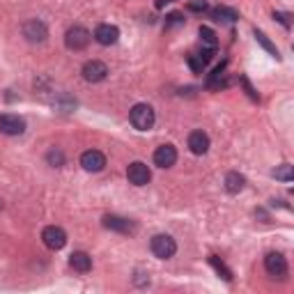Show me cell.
I'll use <instances>...</instances> for the list:
<instances>
[{"mask_svg": "<svg viewBox=\"0 0 294 294\" xmlns=\"http://www.w3.org/2000/svg\"><path fill=\"white\" fill-rule=\"evenodd\" d=\"M264 269H267L269 276H274V278H285V274H288V260H285V255L269 253L267 257H264Z\"/></svg>", "mask_w": 294, "mask_h": 294, "instance_id": "cell-7", "label": "cell"}, {"mask_svg": "<svg viewBox=\"0 0 294 294\" xmlns=\"http://www.w3.org/2000/svg\"><path fill=\"white\" fill-rule=\"evenodd\" d=\"M188 67L193 69L195 74H202V72H205V67H207V65H205V62H202L200 58H198V55H188Z\"/></svg>", "mask_w": 294, "mask_h": 294, "instance_id": "cell-23", "label": "cell"}, {"mask_svg": "<svg viewBox=\"0 0 294 294\" xmlns=\"http://www.w3.org/2000/svg\"><path fill=\"white\" fill-rule=\"evenodd\" d=\"M104 227L115 230V232H124V234H134L136 232V225L131 223V220L122 219V216H113V214L104 216Z\"/></svg>", "mask_w": 294, "mask_h": 294, "instance_id": "cell-13", "label": "cell"}, {"mask_svg": "<svg viewBox=\"0 0 294 294\" xmlns=\"http://www.w3.org/2000/svg\"><path fill=\"white\" fill-rule=\"evenodd\" d=\"M117 37H120V30H117V26H110V23H101V26H97V30H94V39L99 41L101 46L115 44Z\"/></svg>", "mask_w": 294, "mask_h": 294, "instance_id": "cell-11", "label": "cell"}, {"mask_svg": "<svg viewBox=\"0 0 294 294\" xmlns=\"http://www.w3.org/2000/svg\"><path fill=\"white\" fill-rule=\"evenodd\" d=\"M274 177L281 182H292L294 180V173H292V166L290 163H283L281 168H276L274 170Z\"/></svg>", "mask_w": 294, "mask_h": 294, "instance_id": "cell-21", "label": "cell"}, {"mask_svg": "<svg viewBox=\"0 0 294 294\" xmlns=\"http://www.w3.org/2000/svg\"><path fill=\"white\" fill-rule=\"evenodd\" d=\"M212 19L214 21H237L239 19V14L230 9V7H214L212 9Z\"/></svg>", "mask_w": 294, "mask_h": 294, "instance_id": "cell-17", "label": "cell"}, {"mask_svg": "<svg viewBox=\"0 0 294 294\" xmlns=\"http://www.w3.org/2000/svg\"><path fill=\"white\" fill-rule=\"evenodd\" d=\"M274 19H278L285 28H290V21H288V16H285V14H274Z\"/></svg>", "mask_w": 294, "mask_h": 294, "instance_id": "cell-28", "label": "cell"}, {"mask_svg": "<svg viewBox=\"0 0 294 294\" xmlns=\"http://www.w3.org/2000/svg\"><path fill=\"white\" fill-rule=\"evenodd\" d=\"M246 180H244V175L239 173H227L225 175V191L227 193H239L241 188H244Z\"/></svg>", "mask_w": 294, "mask_h": 294, "instance_id": "cell-16", "label": "cell"}, {"mask_svg": "<svg viewBox=\"0 0 294 294\" xmlns=\"http://www.w3.org/2000/svg\"><path fill=\"white\" fill-rule=\"evenodd\" d=\"M209 264H212V267H214L216 271H219L223 281H227V283L232 281V271H230V269H227L225 264H223V262H220L219 257H216V255H212V257H209Z\"/></svg>", "mask_w": 294, "mask_h": 294, "instance_id": "cell-20", "label": "cell"}, {"mask_svg": "<svg viewBox=\"0 0 294 294\" xmlns=\"http://www.w3.org/2000/svg\"><path fill=\"white\" fill-rule=\"evenodd\" d=\"M200 39H202V46H207V48H216V46H219L216 33L212 30V28H207V26L200 28Z\"/></svg>", "mask_w": 294, "mask_h": 294, "instance_id": "cell-18", "label": "cell"}, {"mask_svg": "<svg viewBox=\"0 0 294 294\" xmlns=\"http://www.w3.org/2000/svg\"><path fill=\"white\" fill-rule=\"evenodd\" d=\"M23 37H26L28 41H33V44H41V41H46V37H48L46 23H41V21H37V19L23 23Z\"/></svg>", "mask_w": 294, "mask_h": 294, "instance_id": "cell-6", "label": "cell"}, {"mask_svg": "<svg viewBox=\"0 0 294 294\" xmlns=\"http://www.w3.org/2000/svg\"><path fill=\"white\" fill-rule=\"evenodd\" d=\"M188 149H191L193 154H198V156L207 154L209 136L205 134V131H191V136H188Z\"/></svg>", "mask_w": 294, "mask_h": 294, "instance_id": "cell-14", "label": "cell"}, {"mask_svg": "<svg viewBox=\"0 0 294 294\" xmlns=\"http://www.w3.org/2000/svg\"><path fill=\"white\" fill-rule=\"evenodd\" d=\"M129 120L138 131H149L156 122V115H154V108L149 104H136L131 110H129Z\"/></svg>", "mask_w": 294, "mask_h": 294, "instance_id": "cell-1", "label": "cell"}, {"mask_svg": "<svg viewBox=\"0 0 294 294\" xmlns=\"http://www.w3.org/2000/svg\"><path fill=\"white\" fill-rule=\"evenodd\" d=\"M80 166L85 168L87 173H99L106 168V156L99 149H87L80 154Z\"/></svg>", "mask_w": 294, "mask_h": 294, "instance_id": "cell-8", "label": "cell"}, {"mask_svg": "<svg viewBox=\"0 0 294 294\" xmlns=\"http://www.w3.org/2000/svg\"><path fill=\"white\" fill-rule=\"evenodd\" d=\"M41 239H44L46 248H51V251H60V248H65V244H67V232H65L62 227H58V225H48V227H44Z\"/></svg>", "mask_w": 294, "mask_h": 294, "instance_id": "cell-4", "label": "cell"}, {"mask_svg": "<svg viewBox=\"0 0 294 294\" xmlns=\"http://www.w3.org/2000/svg\"><path fill=\"white\" fill-rule=\"evenodd\" d=\"M152 253L159 257V260H168V257H173L177 253V244L170 234H154L152 237Z\"/></svg>", "mask_w": 294, "mask_h": 294, "instance_id": "cell-2", "label": "cell"}, {"mask_svg": "<svg viewBox=\"0 0 294 294\" xmlns=\"http://www.w3.org/2000/svg\"><path fill=\"white\" fill-rule=\"evenodd\" d=\"M241 83H244V87H246V92H248V97H251V99H260V97H257V92H255L253 87H251L248 78H241Z\"/></svg>", "mask_w": 294, "mask_h": 294, "instance_id": "cell-27", "label": "cell"}, {"mask_svg": "<svg viewBox=\"0 0 294 294\" xmlns=\"http://www.w3.org/2000/svg\"><path fill=\"white\" fill-rule=\"evenodd\" d=\"M175 161H177V149H175L173 145L156 147V152H154V166L170 168V166H175Z\"/></svg>", "mask_w": 294, "mask_h": 294, "instance_id": "cell-12", "label": "cell"}, {"mask_svg": "<svg viewBox=\"0 0 294 294\" xmlns=\"http://www.w3.org/2000/svg\"><path fill=\"white\" fill-rule=\"evenodd\" d=\"M166 19H168V23H170V26H177V23H184V19H182V14H177V12H175V14H168Z\"/></svg>", "mask_w": 294, "mask_h": 294, "instance_id": "cell-26", "label": "cell"}, {"mask_svg": "<svg viewBox=\"0 0 294 294\" xmlns=\"http://www.w3.org/2000/svg\"><path fill=\"white\" fill-rule=\"evenodd\" d=\"M80 74H83V78H85L87 83H99V80H104L108 76V67L99 60H90L83 65V72Z\"/></svg>", "mask_w": 294, "mask_h": 294, "instance_id": "cell-10", "label": "cell"}, {"mask_svg": "<svg viewBox=\"0 0 294 294\" xmlns=\"http://www.w3.org/2000/svg\"><path fill=\"white\" fill-rule=\"evenodd\" d=\"M69 264H72V269H76L78 274H87V271L92 269V257L87 253H83V251H76V253H72V257H69Z\"/></svg>", "mask_w": 294, "mask_h": 294, "instance_id": "cell-15", "label": "cell"}, {"mask_svg": "<svg viewBox=\"0 0 294 294\" xmlns=\"http://www.w3.org/2000/svg\"><path fill=\"white\" fill-rule=\"evenodd\" d=\"M214 55H216V48H207V46H205V48L200 51V55H198V58H200L205 65H209V62L214 60Z\"/></svg>", "mask_w": 294, "mask_h": 294, "instance_id": "cell-25", "label": "cell"}, {"mask_svg": "<svg viewBox=\"0 0 294 294\" xmlns=\"http://www.w3.org/2000/svg\"><path fill=\"white\" fill-rule=\"evenodd\" d=\"M0 209H2V200H0Z\"/></svg>", "mask_w": 294, "mask_h": 294, "instance_id": "cell-29", "label": "cell"}, {"mask_svg": "<svg viewBox=\"0 0 294 294\" xmlns=\"http://www.w3.org/2000/svg\"><path fill=\"white\" fill-rule=\"evenodd\" d=\"M90 39H92V35L83 26L69 28L67 35H65V44H67V48H72V51H83V48L90 44Z\"/></svg>", "mask_w": 294, "mask_h": 294, "instance_id": "cell-3", "label": "cell"}, {"mask_svg": "<svg viewBox=\"0 0 294 294\" xmlns=\"http://www.w3.org/2000/svg\"><path fill=\"white\" fill-rule=\"evenodd\" d=\"M253 35H255V39H257V44H260V46L264 48V51H269V53L274 55L276 60H278V58H281V53H278V48H276L274 44H271V41L267 39V35H264V33H260V30H255Z\"/></svg>", "mask_w": 294, "mask_h": 294, "instance_id": "cell-19", "label": "cell"}, {"mask_svg": "<svg viewBox=\"0 0 294 294\" xmlns=\"http://www.w3.org/2000/svg\"><path fill=\"white\" fill-rule=\"evenodd\" d=\"M23 131H26V122H23V117L12 115V113H2V115H0V134L21 136Z\"/></svg>", "mask_w": 294, "mask_h": 294, "instance_id": "cell-5", "label": "cell"}, {"mask_svg": "<svg viewBox=\"0 0 294 294\" xmlns=\"http://www.w3.org/2000/svg\"><path fill=\"white\" fill-rule=\"evenodd\" d=\"M186 9L188 12H207V0H191Z\"/></svg>", "mask_w": 294, "mask_h": 294, "instance_id": "cell-24", "label": "cell"}, {"mask_svg": "<svg viewBox=\"0 0 294 294\" xmlns=\"http://www.w3.org/2000/svg\"><path fill=\"white\" fill-rule=\"evenodd\" d=\"M48 163H51V166H55V168H60L62 163H65V154L60 152V149H51V152H48Z\"/></svg>", "mask_w": 294, "mask_h": 294, "instance_id": "cell-22", "label": "cell"}, {"mask_svg": "<svg viewBox=\"0 0 294 294\" xmlns=\"http://www.w3.org/2000/svg\"><path fill=\"white\" fill-rule=\"evenodd\" d=\"M127 177L134 186H145L147 182L152 180V173H149V168H147L143 161H134V163L127 168Z\"/></svg>", "mask_w": 294, "mask_h": 294, "instance_id": "cell-9", "label": "cell"}]
</instances>
